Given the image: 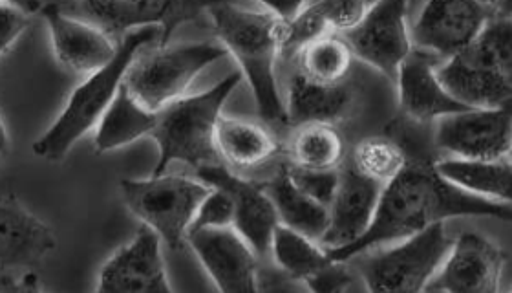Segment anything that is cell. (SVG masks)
Wrapping results in <instances>:
<instances>
[{
    "label": "cell",
    "mask_w": 512,
    "mask_h": 293,
    "mask_svg": "<svg viewBox=\"0 0 512 293\" xmlns=\"http://www.w3.org/2000/svg\"><path fill=\"white\" fill-rule=\"evenodd\" d=\"M454 217H492L512 222V207L498 206L450 184L436 165L408 163L394 182L384 185L374 222L361 239L341 250L328 251L333 262L410 239Z\"/></svg>",
    "instance_id": "6da1fadb"
},
{
    "label": "cell",
    "mask_w": 512,
    "mask_h": 293,
    "mask_svg": "<svg viewBox=\"0 0 512 293\" xmlns=\"http://www.w3.org/2000/svg\"><path fill=\"white\" fill-rule=\"evenodd\" d=\"M218 43L235 57L240 74L246 77L256 112L267 123L289 125L286 101L277 83V61L282 59V39L286 26L267 10L266 4H211Z\"/></svg>",
    "instance_id": "7a4b0ae2"
},
{
    "label": "cell",
    "mask_w": 512,
    "mask_h": 293,
    "mask_svg": "<svg viewBox=\"0 0 512 293\" xmlns=\"http://www.w3.org/2000/svg\"><path fill=\"white\" fill-rule=\"evenodd\" d=\"M156 41L161 43L160 28H145L128 33L119 43L116 59L103 70L86 77L70 94L57 120L33 143V154L46 162H63L75 143L83 140L88 132L96 131L118 98L128 70L138 61L141 50Z\"/></svg>",
    "instance_id": "3957f363"
},
{
    "label": "cell",
    "mask_w": 512,
    "mask_h": 293,
    "mask_svg": "<svg viewBox=\"0 0 512 293\" xmlns=\"http://www.w3.org/2000/svg\"><path fill=\"white\" fill-rule=\"evenodd\" d=\"M244 76L235 72L214 87L185 96L156 112V125L150 138L160 149V160L152 176L167 173L172 162L187 163L196 171L220 162L216 151V127L229 96L242 83Z\"/></svg>",
    "instance_id": "277c9868"
},
{
    "label": "cell",
    "mask_w": 512,
    "mask_h": 293,
    "mask_svg": "<svg viewBox=\"0 0 512 293\" xmlns=\"http://www.w3.org/2000/svg\"><path fill=\"white\" fill-rule=\"evenodd\" d=\"M443 87L469 109L512 103V19L494 17L476 43L438 66Z\"/></svg>",
    "instance_id": "5b68a950"
},
{
    "label": "cell",
    "mask_w": 512,
    "mask_h": 293,
    "mask_svg": "<svg viewBox=\"0 0 512 293\" xmlns=\"http://www.w3.org/2000/svg\"><path fill=\"white\" fill-rule=\"evenodd\" d=\"M128 211L152 229L169 250L187 246L192 222L211 187L182 174H160L119 182Z\"/></svg>",
    "instance_id": "8992f818"
},
{
    "label": "cell",
    "mask_w": 512,
    "mask_h": 293,
    "mask_svg": "<svg viewBox=\"0 0 512 293\" xmlns=\"http://www.w3.org/2000/svg\"><path fill=\"white\" fill-rule=\"evenodd\" d=\"M454 239L445 224L432 226L383 251H368L357 270L368 293H425L434 283Z\"/></svg>",
    "instance_id": "52a82bcc"
},
{
    "label": "cell",
    "mask_w": 512,
    "mask_h": 293,
    "mask_svg": "<svg viewBox=\"0 0 512 293\" xmlns=\"http://www.w3.org/2000/svg\"><path fill=\"white\" fill-rule=\"evenodd\" d=\"M225 55L229 54L224 46L211 41L160 46L147 57H138L128 70L125 87L141 107L160 112L185 98L192 81Z\"/></svg>",
    "instance_id": "ba28073f"
},
{
    "label": "cell",
    "mask_w": 512,
    "mask_h": 293,
    "mask_svg": "<svg viewBox=\"0 0 512 293\" xmlns=\"http://www.w3.org/2000/svg\"><path fill=\"white\" fill-rule=\"evenodd\" d=\"M492 19V2H428L417 13L416 21L410 22L412 46L445 63L476 43Z\"/></svg>",
    "instance_id": "9c48e42d"
},
{
    "label": "cell",
    "mask_w": 512,
    "mask_h": 293,
    "mask_svg": "<svg viewBox=\"0 0 512 293\" xmlns=\"http://www.w3.org/2000/svg\"><path fill=\"white\" fill-rule=\"evenodd\" d=\"M436 147L461 162L507 158L512 147V103L496 109H467L436 121Z\"/></svg>",
    "instance_id": "30bf717a"
},
{
    "label": "cell",
    "mask_w": 512,
    "mask_h": 293,
    "mask_svg": "<svg viewBox=\"0 0 512 293\" xmlns=\"http://www.w3.org/2000/svg\"><path fill=\"white\" fill-rule=\"evenodd\" d=\"M342 37L357 61L379 70L395 83L399 68L414 52L408 4L399 0L374 2L363 21Z\"/></svg>",
    "instance_id": "8fae6325"
},
{
    "label": "cell",
    "mask_w": 512,
    "mask_h": 293,
    "mask_svg": "<svg viewBox=\"0 0 512 293\" xmlns=\"http://www.w3.org/2000/svg\"><path fill=\"white\" fill-rule=\"evenodd\" d=\"M77 19L90 22L121 43L128 33L160 28V46H167L172 33L185 22L196 21L207 6L196 2H75L63 4Z\"/></svg>",
    "instance_id": "7c38bea8"
},
{
    "label": "cell",
    "mask_w": 512,
    "mask_h": 293,
    "mask_svg": "<svg viewBox=\"0 0 512 293\" xmlns=\"http://www.w3.org/2000/svg\"><path fill=\"white\" fill-rule=\"evenodd\" d=\"M161 248L160 237L141 226L136 237L103 264L94 293H176Z\"/></svg>",
    "instance_id": "4fadbf2b"
},
{
    "label": "cell",
    "mask_w": 512,
    "mask_h": 293,
    "mask_svg": "<svg viewBox=\"0 0 512 293\" xmlns=\"http://www.w3.org/2000/svg\"><path fill=\"white\" fill-rule=\"evenodd\" d=\"M37 15L46 21L55 59L64 70L90 77L116 59L119 44L94 24L70 15L63 4H41Z\"/></svg>",
    "instance_id": "5bb4252c"
},
{
    "label": "cell",
    "mask_w": 512,
    "mask_h": 293,
    "mask_svg": "<svg viewBox=\"0 0 512 293\" xmlns=\"http://www.w3.org/2000/svg\"><path fill=\"white\" fill-rule=\"evenodd\" d=\"M196 173L203 184L224 191L233 200V228L255 250L256 255L271 251L273 235L280 226V220L266 187L238 176L224 163L207 165Z\"/></svg>",
    "instance_id": "9a60e30c"
},
{
    "label": "cell",
    "mask_w": 512,
    "mask_h": 293,
    "mask_svg": "<svg viewBox=\"0 0 512 293\" xmlns=\"http://www.w3.org/2000/svg\"><path fill=\"white\" fill-rule=\"evenodd\" d=\"M505 253L474 231L452 242L432 288L443 293H500Z\"/></svg>",
    "instance_id": "2e32d148"
},
{
    "label": "cell",
    "mask_w": 512,
    "mask_h": 293,
    "mask_svg": "<svg viewBox=\"0 0 512 293\" xmlns=\"http://www.w3.org/2000/svg\"><path fill=\"white\" fill-rule=\"evenodd\" d=\"M220 293H260L256 253L235 228L202 229L187 239Z\"/></svg>",
    "instance_id": "e0dca14e"
},
{
    "label": "cell",
    "mask_w": 512,
    "mask_h": 293,
    "mask_svg": "<svg viewBox=\"0 0 512 293\" xmlns=\"http://www.w3.org/2000/svg\"><path fill=\"white\" fill-rule=\"evenodd\" d=\"M384 185L366 178L352 165L339 171V185L331 200L330 224L320 246L326 251L352 246L374 222Z\"/></svg>",
    "instance_id": "ac0fdd59"
},
{
    "label": "cell",
    "mask_w": 512,
    "mask_h": 293,
    "mask_svg": "<svg viewBox=\"0 0 512 293\" xmlns=\"http://www.w3.org/2000/svg\"><path fill=\"white\" fill-rule=\"evenodd\" d=\"M439 65L436 57L414 50L399 68L395 88L406 118L425 123L469 109L443 87L438 76Z\"/></svg>",
    "instance_id": "d6986e66"
},
{
    "label": "cell",
    "mask_w": 512,
    "mask_h": 293,
    "mask_svg": "<svg viewBox=\"0 0 512 293\" xmlns=\"http://www.w3.org/2000/svg\"><path fill=\"white\" fill-rule=\"evenodd\" d=\"M55 248L54 231L22 206L13 193L0 206V264L2 273L32 272Z\"/></svg>",
    "instance_id": "ffe728a7"
},
{
    "label": "cell",
    "mask_w": 512,
    "mask_h": 293,
    "mask_svg": "<svg viewBox=\"0 0 512 293\" xmlns=\"http://www.w3.org/2000/svg\"><path fill=\"white\" fill-rule=\"evenodd\" d=\"M352 103L350 90L342 85H320L302 74H295L289 81L288 110L289 125L302 127L311 123H328L344 116Z\"/></svg>",
    "instance_id": "44dd1931"
},
{
    "label": "cell",
    "mask_w": 512,
    "mask_h": 293,
    "mask_svg": "<svg viewBox=\"0 0 512 293\" xmlns=\"http://www.w3.org/2000/svg\"><path fill=\"white\" fill-rule=\"evenodd\" d=\"M266 191L271 202L275 204L282 226L306 235L320 244L330 224V211L293 184L288 173V163H284L277 176L266 184Z\"/></svg>",
    "instance_id": "7402d4cb"
},
{
    "label": "cell",
    "mask_w": 512,
    "mask_h": 293,
    "mask_svg": "<svg viewBox=\"0 0 512 293\" xmlns=\"http://www.w3.org/2000/svg\"><path fill=\"white\" fill-rule=\"evenodd\" d=\"M214 143L220 160L235 169H255L278 151L277 140L266 127L224 114L218 121Z\"/></svg>",
    "instance_id": "603a6c76"
},
{
    "label": "cell",
    "mask_w": 512,
    "mask_h": 293,
    "mask_svg": "<svg viewBox=\"0 0 512 293\" xmlns=\"http://www.w3.org/2000/svg\"><path fill=\"white\" fill-rule=\"evenodd\" d=\"M438 173L450 184L498 206L512 207V160L461 162L445 158L436 163Z\"/></svg>",
    "instance_id": "cb8c5ba5"
},
{
    "label": "cell",
    "mask_w": 512,
    "mask_h": 293,
    "mask_svg": "<svg viewBox=\"0 0 512 293\" xmlns=\"http://www.w3.org/2000/svg\"><path fill=\"white\" fill-rule=\"evenodd\" d=\"M156 125V112L141 107L123 85L118 98L108 109L94 134V147L99 154L123 149L141 138H150Z\"/></svg>",
    "instance_id": "d4e9b609"
},
{
    "label": "cell",
    "mask_w": 512,
    "mask_h": 293,
    "mask_svg": "<svg viewBox=\"0 0 512 293\" xmlns=\"http://www.w3.org/2000/svg\"><path fill=\"white\" fill-rule=\"evenodd\" d=\"M344 158L341 134L328 123L297 127L291 140V163L308 171H337Z\"/></svg>",
    "instance_id": "484cf974"
},
{
    "label": "cell",
    "mask_w": 512,
    "mask_h": 293,
    "mask_svg": "<svg viewBox=\"0 0 512 293\" xmlns=\"http://www.w3.org/2000/svg\"><path fill=\"white\" fill-rule=\"evenodd\" d=\"M350 46L342 35H326L297 55V72L320 85H342L352 70Z\"/></svg>",
    "instance_id": "4316f807"
},
{
    "label": "cell",
    "mask_w": 512,
    "mask_h": 293,
    "mask_svg": "<svg viewBox=\"0 0 512 293\" xmlns=\"http://www.w3.org/2000/svg\"><path fill=\"white\" fill-rule=\"evenodd\" d=\"M271 253L282 272L302 283H306L313 275L322 272L333 262L328 251L324 250L319 242L311 240L306 235H300L282 224L273 235Z\"/></svg>",
    "instance_id": "83f0119b"
},
{
    "label": "cell",
    "mask_w": 512,
    "mask_h": 293,
    "mask_svg": "<svg viewBox=\"0 0 512 293\" xmlns=\"http://www.w3.org/2000/svg\"><path fill=\"white\" fill-rule=\"evenodd\" d=\"M408 163L405 151L397 143L386 138H368L355 145L350 165L377 184L388 185L405 171Z\"/></svg>",
    "instance_id": "f1b7e54d"
},
{
    "label": "cell",
    "mask_w": 512,
    "mask_h": 293,
    "mask_svg": "<svg viewBox=\"0 0 512 293\" xmlns=\"http://www.w3.org/2000/svg\"><path fill=\"white\" fill-rule=\"evenodd\" d=\"M330 24L320 8V2H306L297 19L286 26L282 39V59H297V55L320 37L331 35Z\"/></svg>",
    "instance_id": "f546056e"
},
{
    "label": "cell",
    "mask_w": 512,
    "mask_h": 293,
    "mask_svg": "<svg viewBox=\"0 0 512 293\" xmlns=\"http://www.w3.org/2000/svg\"><path fill=\"white\" fill-rule=\"evenodd\" d=\"M233 222H235L233 200L224 191L211 187L209 195L205 196L202 206L194 217L189 235L202 229L233 228Z\"/></svg>",
    "instance_id": "4dcf8cb0"
},
{
    "label": "cell",
    "mask_w": 512,
    "mask_h": 293,
    "mask_svg": "<svg viewBox=\"0 0 512 293\" xmlns=\"http://www.w3.org/2000/svg\"><path fill=\"white\" fill-rule=\"evenodd\" d=\"M288 173L293 184L297 185L302 193H306L322 206L330 207L339 185V171L320 173V171L300 169L297 165L288 163Z\"/></svg>",
    "instance_id": "1f68e13d"
},
{
    "label": "cell",
    "mask_w": 512,
    "mask_h": 293,
    "mask_svg": "<svg viewBox=\"0 0 512 293\" xmlns=\"http://www.w3.org/2000/svg\"><path fill=\"white\" fill-rule=\"evenodd\" d=\"M32 22V13L21 2H0V55L6 57L11 48L19 41L22 33L28 30Z\"/></svg>",
    "instance_id": "d6a6232c"
},
{
    "label": "cell",
    "mask_w": 512,
    "mask_h": 293,
    "mask_svg": "<svg viewBox=\"0 0 512 293\" xmlns=\"http://www.w3.org/2000/svg\"><path fill=\"white\" fill-rule=\"evenodd\" d=\"M331 32L335 35H346L363 21L364 15L370 10L368 2H353V0H324L320 2Z\"/></svg>",
    "instance_id": "836d02e7"
},
{
    "label": "cell",
    "mask_w": 512,
    "mask_h": 293,
    "mask_svg": "<svg viewBox=\"0 0 512 293\" xmlns=\"http://www.w3.org/2000/svg\"><path fill=\"white\" fill-rule=\"evenodd\" d=\"M352 281L344 262H331L322 272L308 279L306 286L310 293H346Z\"/></svg>",
    "instance_id": "e575fe53"
},
{
    "label": "cell",
    "mask_w": 512,
    "mask_h": 293,
    "mask_svg": "<svg viewBox=\"0 0 512 293\" xmlns=\"http://www.w3.org/2000/svg\"><path fill=\"white\" fill-rule=\"evenodd\" d=\"M0 293H43L33 272L2 273Z\"/></svg>",
    "instance_id": "d590c367"
},
{
    "label": "cell",
    "mask_w": 512,
    "mask_h": 293,
    "mask_svg": "<svg viewBox=\"0 0 512 293\" xmlns=\"http://www.w3.org/2000/svg\"><path fill=\"white\" fill-rule=\"evenodd\" d=\"M425 293H443L441 292V290H436V288H432V286H430V288H428L427 292Z\"/></svg>",
    "instance_id": "8d00e7d4"
},
{
    "label": "cell",
    "mask_w": 512,
    "mask_h": 293,
    "mask_svg": "<svg viewBox=\"0 0 512 293\" xmlns=\"http://www.w3.org/2000/svg\"><path fill=\"white\" fill-rule=\"evenodd\" d=\"M507 158H511V160H512V147H511V152H509V156H507Z\"/></svg>",
    "instance_id": "74e56055"
}]
</instances>
